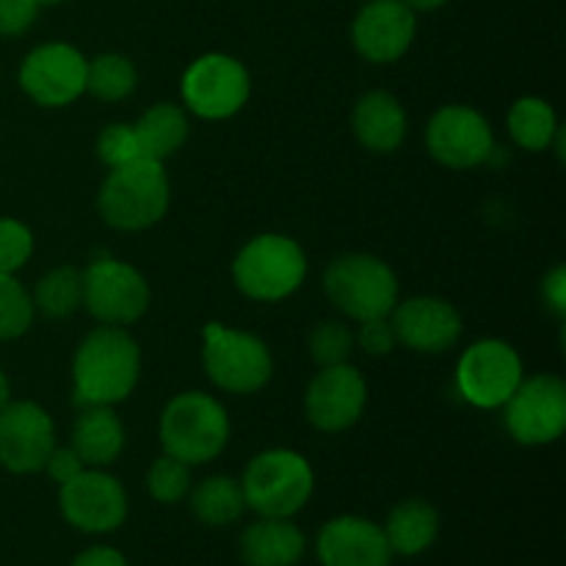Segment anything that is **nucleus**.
<instances>
[{
	"mask_svg": "<svg viewBox=\"0 0 566 566\" xmlns=\"http://www.w3.org/2000/svg\"><path fill=\"white\" fill-rule=\"evenodd\" d=\"M403 6H407V9H412L415 14H418V11H437V9H442V6L448 3V0H401Z\"/></svg>",
	"mask_w": 566,
	"mask_h": 566,
	"instance_id": "39",
	"label": "nucleus"
},
{
	"mask_svg": "<svg viewBox=\"0 0 566 566\" xmlns=\"http://www.w3.org/2000/svg\"><path fill=\"white\" fill-rule=\"evenodd\" d=\"M525 379L517 348L497 337L473 343L457 365V390L479 409H497Z\"/></svg>",
	"mask_w": 566,
	"mask_h": 566,
	"instance_id": "10",
	"label": "nucleus"
},
{
	"mask_svg": "<svg viewBox=\"0 0 566 566\" xmlns=\"http://www.w3.org/2000/svg\"><path fill=\"white\" fill-rule=\"evenodd\" d=\"M70 566H130V564H127V558L122 556L116 547L94 545V547H86L83 553H77Z\"/></svg>",
	"mask_w": 566,
	"mask_h": 566,
	"instance_id": "38",
	"label": "nucleus"
},
{
	"mask_svg": "<svg viewBox=\"0 0 566 566\" xmlns=\"http://www.w3.org/2000/svg\"><path fill=\"white\" fill-rule=\"evenodd\" d=\"M542 296H545L547 307H551L558 318H564L566 315V269L562 263L553 265V269L545 274V280H542Z\"/></svg>",
	"mask_w": 566,
	"mask_h": 566,
	"instance_id": "37",
	"label": "nucleus"
},
{
	"mask_svg": "<svg viewBox=\"0 0 566 566\" xmlns=\"http://www.w3.org/2000/svg\"><path fill=\"white\" fill-rule=\"evenodd\" d=\"M158 437L164 453L180 459L188 468L208 464L230 440V415L208 392H180L160 412Z\"/></svg>",
	"mask_w": 566,
	"mask_h": 566,
	"instance_id": "3",
	"label": "nucleus"
},
{
	"mask_svg": "<svg viewBox=\"0 0 566 566\" xmlns=\"http://www.w3.org/2000/svg\"><path fill=\"white\" fill-rule=\"evenodd\" d=\"M33 298L14 274H0V343L17 340L33 324Z\"/></svg>",
	"mask_w": 566,
	"mask_h": 566,
	"instance_id": "29",
	"label": "nucleus"
},
{
	"mask_svg": "<svg viewBox=\"0 0 566 566\" xmlns=\"http://www.w3.org/2000/svg\"><path fill=\"white\" fill-rule=\"evenodd\" d=\"M97 158L103 160L108 169H116V166H125L130 164V160L142 158V149H138V138L133 125L114 122V125L103 127V133L97 136Z\"/></svg>",
	"mask_w": 566,
	"mask_h": 566,
	"instance_id": "32",
	"label": "nucleus"
},
{
	"mask_svg": "<svg viewBox=\"0 0 566 566\" xmlns=\"http://www.w3.org/2000/svg\"><path fill=\"white\" fill-rule=\"evenodd\" d=\"M39 6H55V3H66V0H36Z\"/></svg>",
	"mask_w": 566,
	"mask_h": 566,
	"instance_id": "41",
	"label": "nucleus"
},
{
	"mask_svg": "<svg viewBox=\"0 0 566 566\" xmlns=\"http://www.w3.org/2000/svg\"><path fill=\"white\" fill-rule=\"evenodd\" d=\"M354 332L343 321H321L310 332V357L318 368H332V365L348 363L354 354Z\"/></svg>",
	"mask_w": 566,
	"mask_h": 566,
	"instance_id": "31",
	"label": "nucleus"
},
{
	"mask_svg": "<svg viewBox=\"0 0 566 566\" xmlns=\"http://www.w3.org/2000/svg\"><path fill=\"white\" fill-rule=\"evenodd\" d=\"M70 448L86 468H108L125 451V423L114 407H86L72 423Z\"/></svg>",
	"mask_w": 566,
	"mask_h": 566,
	"instance_id": "22",
	"label": "nucleus"
},
{
	"mask_svg": "<svg viewBox=\"0 0 566 566\" xmlns=\"http://www.w3.org/2000/svg\"><path fill=\"white\" fill-rule=\"evenodd\" d=\"M368 403V381L354 365L321 368L304 396V412L318 431L337 434L363 418Z\"/></svg>",
	"mask_w": 566,
	"mask_h": 566,
	"instance_id": "16",
	"label": "nucleus"
},
{
	"mask_svg": "<svg viewBox=\"0 0 566 566\" xmlns=\"http://www.w3.org/2000/svg\"><path fill=\"white\" fill-rule=\"evenodd\" d=\"M53 448L55 426L48 409L33 401H9L0 409V464L9 473H39Z\"/></svg>",
	"mask_w": 566,
	"mask_h": 566,
	"instance_id": "15",
	"label": "nucleus"
},
{
	"mask_svg": "<svg viewBox=\"0 0 566 566\" xmlns=\"http://www.w3.org/2000/svg\"><path fill=\"white\" fill-rule=\"evenodd\" d=\"M324 293L346 318H387L398 304V276L368 252L337 254L324 271Z\"/></svg>",
	"mask_w": 566,
	"mask_h": 566,
	"instance_id": "6",
	"label": "nucleus"
},
{
	"mask_svg": "<svg viewBox=\"0 0 566 566\" xmlns=\"http://www.w3.org/2000/svg\"><path fill=\"white\" fill-rule=\"evenodd\" d=\"M147 492L153 501L164 503V506H175V503L186 501L188 492H191V468L180 459L164 453V457L149 464Z\"/></svg>",
	"mask_w": 566,
	"mask_h": 566,
	"instance_id": "30",
	"label": "nucleus"
},
{
	"mask_svg": "<svg viewBox=\"0 0 566 566\" xmlns=\"http://www.w3.org/2000/svg\"><path fill=\"white\" fill-rule=\"evenodd\" d=\"M232 280L247 298L282 302L307 280V254L282 232H260L232 260Z\"/></svg>",
	"mask_w": 566,
	"mask_h": 566,
	"instance_id": "5",
	"label": "nucleus"
},
{
	"mask_svg": "<svg viewBox=\"0 0 566 566\" xmlns=\"http://www.w3.org/2000/svg\"><path fill=\"white\" fill-rule=\"evenodd\" d=\"M392 332L401 346L418 354H446L462 337V315L440 296H415L390 313Z\"/></svg>",
	"mask_w": 566,
	"mask_h": 566,
	"instance_id": "18",
	"label": "nucleus"
},
{
	"mask_svg": "<svg viewBox=\"0 0 566 566\" xmlns=\"http://www.w3.org/2000/svg\"><path fill=\"white\" fill-rule=\"evenodd\" d=\"M138 86V72L133 61L122 53H99L86 64V92L103 103L127 99Z\"/></svg>",
	"mask_w": 566,
	"mask_h": 566,
	"instance_id": "28",
	"label": "nucleus"
},
{
	"mask_svg": "<svg viewBox=\"0 0 566 566\" xmlns=\"http://www.w3.org/2000/svg\"><path fill=\"white\" fill-rule=\"evenodd\" d=\"M492 147V125L470 105H442L426 125V149L448 169L468 171L484 166Z\"/></svg>",
	"mask_w": 566,
	"mask_h": 566,
	"instance_id": "14",
	"label": "nucleus"
},
{
	"mask_svg": "<svg viewBox=\"0 0 566 566\" xmlns=\"http://www.w3.org/2000/svg\"><path fill=\"white\" fill-rule=\"evenodd\" d=\"M33 254V232L17 219H0V274H17Z\"/></svg>",
	"mask_w": 566,
	"mask_h": 566,
	"instance_id": "33",
	"label": "nucleus"
},
{
	"mask_svg": "<svg viewBox=\"0 0 566 566\" xmlns=\"http://www.w3.org/2000/svg\"><path fill=\"white\" fill-rule=\"evenodd\" d=\"M354 343H357L368 357H387V354L398 346L396 332H392V324H390V315H387V318L359 321V329L357 335H354Z\"/></svg>",
	"mask_w": 566,
	"mask_h": 566,
	"instance_id": "34",
	"label": "nucleus"
},
{
	"mask_svg": "<svg viewBox=\"0 0 566 566\" xmlns=\"http://www.w3.org/2000/svg\"><path fill=\"white\" fill-rule=\"evenodd\" d=\"M133 130H136L142 158L164 164L166 158L180 153L182 144L188 142L191 125H188L186 108L175 103H155L138 116Z\"/></svg>",
	"mask_w": 566,
	"mask_h": 566,
	"instance_id": "24",
	"label": "nucleus"
},
{
	"mask_svg": "<svg viewBox=\"0 0 566 566\" xmlns=\"http://www.w3.org/2000/svg\"><path fill=\"white\" fill-rule=\"evenodd\" d=\"M352 127L357 142L363 144L368 153L376 155H390L407 138V111L398 103L396 94L390 92H376L363 94L354 105L352 114Z\"/></svg>",
	"mask_w": 566,
	"mask_h": 566,
	"instance_id": "20",
	"label": "nucleus"
},
{
	"mask_svg": "<svg viewBox=\"0 0 566 566\" xmlns=\"http://www.w3.org/2000/svg\"><path fill=\"white\" fill-rule=\"evenodd\" d=\"M31 298L33 307L48 318H70L72 313L83 307V271L75 265H59V269L48 271L36 282V291Z\"/></svg>",
	"mask_w": 566,
	"mask_h": 566,
	"instance_id": "27",
	"label": "nucleus"
},
{
	"mask_svg": "<svg viewBox=\"0 0 566 566\" xmlns=\"http://www.w3.org/2000/svg\"><path fill=\"white\" fill-rule=\"evenodd\" d=\"M171 202L164 164L138 158L108 171L97 193V210L119 232H142L158 224Z\"/></svg>",
	"mask_w": 566,
	"mask_h": 566,
	"instance_id": "2",
	"label": "nucleus"
},
{
	"mask_svg": "<svg viewBox=\"0 0 566 566\" xmlns=\"http://www.w3.org/2000/svg\"><path fill=\"white\" fill-rule=\"evenodd\" d=\"M188 495H191V514L208 528H227L247 512L241 481L230 475H208Z\"/></svg>",
	"mask_w": 566,
	"mask_h": 566,
	"instance_id": "25",
	"label": "nucleus"
},
{
	"mask_svg": "<svg viewBox=\"0 0 566 566\" xmlns=\"http://www.w3.org/2000/svg\"><path fill=\"white\" fill-rule=\"evenodd\" d=\"M506 125L514 144L528 149V153H545V149H551L553 136L562 127L553 105L542 97H520L509 108Z\"/></svg>",
	"mask_w": 566,
	"mask_h": 566,
	"instance_id": "26",
	"label": "nucleus"
},
{
	"mask_svg": "<svg viewBox=\"0 0 566 566\" xmlns=\"http://www.w3.org/2000/svg\"><path fill=\"white\" fill-rule=\"evenodd\" d=\"M86 468V464L81 462V457H77L75 451H72L70 446L66 448H53V453L48 457V462H44V470H48L50 481H55V484H66V481L75 479L81 470Z\"/></svg>",
	"mask_w": 566,
	"mask_h": 566,
	"instance_id": "36",
	"label": "nucleus"
},
{
	"mask_svg": "<svg viewBox=\"0 0 566 566\" xmlns=\"http://www.w3.org/2000/svg\"><path fill=\"white\" fill-rule=\"evenodd\" d=\"M381 531L390 542L392 556L398 553V556L415 558L429 551L440 536V514L431 503L409 497V501H401L390 509Z\"/></svg>",
	"mask_w": 566,
	"mask_h": 566,
	"instance_id": "23",
	"label": "nucleus"
},
{
	"mask_svg": "<svg viewBox=\"0 0 566 566\" xmlns=\"http://www.w3.org/2000/svg\"><path fill=\"white\" fill-rule=\"evenodd\" d=\"M142 376V348L125 326H97L72 357V403L114 407L130 398Z\"/></svg>",
	"mask_w": 566,
	"mask_h": 566,
	"instance_id": "1",
	"label": "nucleus"
},
{
	"mask_svg": "<svg viewBox=\"0 0 566 566\" xmlns=\"http://www.w3.org/2000/svg\"><path fill=\"white\" fill-rule=\"evenodd\" d=\"M315 490L313 464L291 448H271L247 464L241 492L247 509L260 517L291 520L310 503Z\"/></svg>",
	"mask_w": 566,
	"mask_h": 566,
	"instance_id": "4",
	"label": "nucleus"
},
{
	"mask_svg": "<svg viewBox=\"0 0 566 566\" xmlns=\"http://www.w3.org/2000/svg\"><path fill=\"white\" fill-rule=\"evenodd\" d=\"M59 509L66 523L81 534H114L127 520V492L105 468H83L61 484Z\"/></svg>",
	"mask_w": 566,
	"mask_h": 566,
	"instance_id": "12",
	"label": "nucleus"
},
{
	"mask_svg": "<svg viewBox=\"0 0 566 566\" xmlns=\"http://www.w3.org/2000/svg\"><path fill=\"white\" fill-rule=\"evenodd\" d=\"M149 282L136 265L94 260L83 271V307L105 326H130L149 310Z\"/></svg>",
	"mask_w": 566,
	"mask_h": 566,
	"instance_id": "9",
	"label": "nucleus"
},
{
	"mask_svg": "<svg viewBox=\"0 0 566 566\" xmlns=\"http://www.w3.org/2000/svg\"><path fill=\"white\" fill-rule=\"evenodd\" d=\"M88 59L66 42H48L22 59L20 86L42 108H64L86 92Z\"/></svg>",
	"mask_w": 566,
	"mask_h": 566,
	"instance_id": "13",
	"label": "nucleus"
},
{
	"mask_svg": "<svg viewBox=\"0 0 566 566\" xmlns=\"http://www.w3.org/2000/svg\"><path fill=\"white\" fill-rule=\"evenodd\" d=\"M182 103L199 119H230L252 94V77L249 70L227 53H205L191 61L180 81Z\"/></svg>",
	"mask_w": 566,
	"mask_h": 566,
	"instance_id": "8",
	"label": "nucleus"
},
{
	"mask_svg": "<svg viewBox=\"0 0 566 566\" xmlns=\"http://www.w3.org/2000/svg\"><path fill=\"white\" fill-rule=\"evenodd\" d=\"M418 17L401 0H365L352 22L354 50L370 64H396L412 48Z\"/></svg>",
	"mask_w": 566,
	"mask_h": 566,
	"instance_id": "17",
	"label": "nucleus"
},
{
	"mask_svg": "<svg viewBox=\"0 0 566 566\" xmlns=\"http://www.w3.org/2000/svg\"><path fill=\"white\" fill-rule=\"evenodd\" d=\"M503 423L520 446H551L566 429V385L558 376L542 374L520 381L503 403Z\"/></svg>",
	"mask_w": 566,
	"mask_h": 566,
	"instance_id": "11",
	"label": "nucleus"
},
{
	"mask_svg": "<svg viewBox=\"0 0 566 566\" xmlns=\"http://www.w3.org/2000/svg\"><path fill=\"white\" fill-rule=\"evenodd\" d=\"M307 551L302 528L293 520L260 517L238 542L243 566H296Z\"/></svg>",
	"mask_w": 566,
	"mask_h": 566,
	"instance_id": "21",
	"label": "nucleus"
},
{
	"mask_svg": "<svg viewBox=\"0 0 566 566\" xmlns=\"http://www.w3.org/2000/svg\"><path fill=\"white\" fill-rule=\"evenodd\" d=\"M36 0H0V36H22L36 22Z\"/></svg>",
	"mask_w": 566,
	"mask_h": 566,
	"instance_id": "35",
	"label": "nucleus"
},
{
	"mask_svg": "<svg viewBox=\"0 0 566 566\" xmlns=\"http://www.w3.org/2000/svg\"><path fill=\"white\" fill-rule=\"evenodd\" d=\"M202 368L219 390L252 396L274 376V357L252 332L210 321L202 329Z\"/></svg>",
	"mask_w": 566,
	"mask_h": 566,
	"instance_id": "7",
	"label": "nucleus"
},
{
	"mask_svg": "<svg viewBox=\"0 0 566 566\" xmlns=\"http://www.w3.org/2000/svg\"><path fill=\"white\" fill-rule=\"evenodd\" d=\"M321 566H390L392 551L381 525L357 514H340L318 531Z\"/></svg>",
	"mask_w": 566,
	"mask_h": 566,
	"instance_id": "19",
	"label": "nucleus"
},
{
	"mask_svg": "<svg viewBox=\"0 0 566 566\" xmlns=\"http://www.w3.org/2000/svg\"><path fill=\"white\" fill-rule=\"evenodd\" d=\"M11 401V385H9V376L0 370V409Z\"/></svg>",
	"mask_w": 566,
	"mask_h": 566,
	"instance_id": "40",
	"label": "nucleus"
}]
</instances>
